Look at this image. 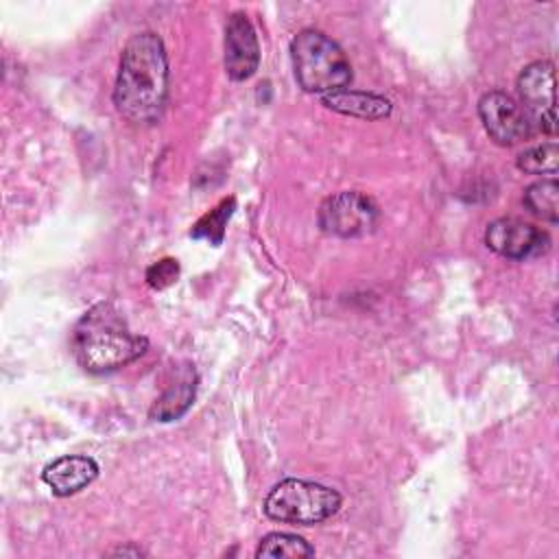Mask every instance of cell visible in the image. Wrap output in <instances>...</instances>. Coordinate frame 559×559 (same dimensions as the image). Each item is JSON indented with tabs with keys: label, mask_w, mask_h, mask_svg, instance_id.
<instances>
[{
	"label": "cell",
	"mask_w": 559,
	"mask_h": 559,
	"mask_svg": "<svg viewBox=\"0 0 559 559\" xmlns=\"http://www.w3.org/2000/svg\"><path fill=\"white\" fill-rule=\"evenodd\" d=\"M168 96V57L157 33L133 35L120 55L114 105L133 124L159 120Z\"/></svg>",
	"instance_id": "cell-1"
},
{
	"label": "cell",
	"mask_w": 559,
	"mask_h": 559,
	"mask_svg": "<svg viewBox=\"0 0 559 559\" xmlns=\"http://www.w3.org/2000/svg\"><path fill=\"white\" fill-rule=\"evenodd\" d=\"M148 341L133 334L109 304H98L76 323L72 352L79 365L92 373H107L140 358Z\"/></svg>",
	"instance_id": "cell-2"
},
{
	"label": "cell",
	"mask_w": 559,
	"mask_h": 559,
	"mask_svg": "<svg viewBox=\"0 0 559 559\" xmlns=\"http://www.w3.org/2000/svg\"><path fill=\"white\" fill-rule=\"evenodd\" d=\"M290 61L299 87L308 94L325 96L352 83V66L343 48L321 31H299L290 41Z\"/></svg>",
	"instance_id": "cell-3"
},
{
	"label": "cell",
	"mask_w": 559,
	"mask_h": 559,
	"mask_svg": "<svg viewBox=\"0 0 559 559\" xmlns=\"http://www.w3.org/2000/svg\"><path fill=\"white\" fill-rule=\"evenodd\" d=\"M338 509L341 493L336 489L301 478H286L277 483L264 500V513L271 520L301 526L325 522Z\"/></svg>",
	"instance_id": "cell-4"
},
{
	"label": "cell",
	"mask_w": 559,
	"mask_h": 559,
	"mask_svg": "<svg viewBox=\"0 0 559 559\" xmlns=\"http://www.w3.org/2000/svg\"><path fill=\"white\" fill-rule=\"evenodd\" d=\"M319 227L338 238L367 236L376 229L380 221L378 205L362 192L345 190L328 197L317 214Z\"/></svg>",
	"instance_id": "cell-5"
},
{
	"label": "cell",
	"mask_w": 559,
	"mask_h": 559,
	"mask_svg": "<svg viewBox=\"0 0 559 559\" xmlns=\"http://www.w3.org/2000/svg\"><path fill=\"white\" fill-rule=\"evenodd\" d=\"M518 92L531 124L548 135H555V66L550 61L528 63L518 76Z\"/></svg>",
	"instance_id": "cell-6"
},
{
	"label": "cell",
	"mask_w": 559,
	"mask_h": 559,
	"mask_svg": "<svg viewBox=\"0 0 559 559\" xmlns=\"http://www.w3.org/2000/svg\"><path fill=\"white\" fill-rule=\"evenodd\" d=\"M478 116L489 138L502 146L518 144L533 133V124L522 105H518L513 96L500 90L480 96Z\"/></svg>",
	"instance_id": "cell-7"
},
{
	"label": "cell",
	"mask_w": 559,
	"mask_h": 559,
	"mask_svg": "<svg viewBox=\"0 0 559 559\" xmlns=\"http://www.w3.org/2000/svg\"><path fill=\"white\" fill-rule=\"evenodd\" d=\"M485 245L509 260H528L548 251L550 236L520 218H496L485 229Z\"/></svg>",
	"instance_id": "cell-8"
},
{
	"label": "cell",
	"mask_w": 559,
	"mask_h": 559,
	"mask_svg": "<svg viewBox=\"0 0 559 559\" xmlns=\"http://www.w3.org/2000/svg\"><path fill=\"white\" fill-rule=\"evenodd\" d=\"M260 66L255 31L245 13H231L225 24V70L229 79L245 81Z\"/></svg>",
	"instance_id": "cell-9"
},
{
	"label": "cell",
	"mask_w": 559,
	"mask_h": 559,
	"mask_svg": "<svg viewBox=\"0 0 559 559\" xmlns=\"http://www.w3.org/2000/svg\"><path fill=\"white\" fill-rule=\"evenodd\" d=\"M98 476V463L85 454H66L48 463L41 472V480L55 496H72L85 489Z\"/></svg>",
	"instance_id": "cell-10"
},
{
	"label": "cell",
	"mask_w": 559,
	"mask_h": 559,
	"mask_svg": "<svg viewBox=\"0 0 559 559\" xmlns=\"http://www.w3.org/2000/svg\"><path fill=\"white\" fill-rule=\"evenodd\" d=\"M321 103L328 109H334L345 116H356V118H367V120H378L386 118L391 114V103L378 94H367V92H352V90H338L332 94L321 96Z\"/></svg>",
	"instance_id": "cell-11"
},
{
	"label": "cell",
	"mask_w": 559,
	"mask_h": 559,
	"mask_svg": "<svg viewBox=\"0 0 559 559\" xmlns=\"http://www.w3.org/2000/svg\"><path fill=\"white\" fill-rule=\"evenodd\" d=\"M197 393V376L194 369H183L181 376L155 400V404L151 406L148 415L155 421H173L179 419L194 400Z\"/></svg>",
	"instance_id": "cell-12"
},
{
	"label": "cell",
	"mask_w": 559,
	"mask_h": 559,
	"mask_svg": "<svg viewBox=\"0 0 559 559\" xmlns=\"http://www.w3.org/2000/svg\"><path fill=\"white\" fill-rule=\"evenodd\" d=\"M524 205L546 223L559 221V183L555 177L539 179L524 190Z\"/></svg>",
	"instance_id": "cell-13"
},
{
	"label": "cell",
	"mask_w": 559,
	"mask_h": 559,
	"mask_svg": "<svg viewBox=\"0 0 559 559\" xmlns=\"http://www.w3.org/2000/svg\"><path fill=\"white\" fill-rule=\"evenodd\" d=\"M314 548L299 535H290V533H269L266 537H262L255 557H269V559H277V557H288V559H299V557H312Z\"/></svg>",
	"instance_id": "cell-14"
},
{
	"label": "cell",
	"mask_w": 559,
	"mask_h": 559,
	"mask_svg": "<svg viewBox=\"0 0 559 559\" xmlns=\"http://www.w3.org/2000/svg\"><path fill=\"white\" fill-rule=\"evenodd\" d=\"M234 207H236V199H234V197L223 199L216 207H212L207 214H203V216L194 223V227L190 229V236H192V238L210 240L212 245H221V242H223V236H225L227 221H229V216L234 214Z\"/></svg>",
	"instance_id": "cell-15"
},
{
	"label": "cell",
	"mask_w": 559,
	"mask_h": 559,
	"mask_svg": "<svg viewBox=\"0 0 559 559\" xmlns=\"http://www.w3.org/2000/svg\"><path fill=\"white\" fill-rule=\"evenodd\" d=\"M518 168L528 175H555L559 168V148L555 142H544L526 148L518 157Z\"/></svg>",
	"instance_id": "cell-16"
},
{
	"label": "cell",
	"mask_w": 559,
	"mask_h": 559,
	"mask_svg": "<svg viewBox=\"0 0 559 559\" xmlns=\"http://www.w3.org/2000/svg\"><path fill=\"white\" fill-rule=\"evenodd\" d=\"M177 277H179V264L175 258H164L146 269V284L157 290L175 284Z\"/></svg>",
	"instance_id": "cell-17"
},
{
	"label": "cell",
	"mask_w": 559,
	"mask_h": 559,
	"mask_svg": "<svg viewBox=\"0 0 559 559\" xmlns=\"http://www.w3.org/2000/svg\"><path fill=\"white\" fill-rule=\"evenodd\" d=\"M111 555H133V557H140L142 552H140L138 548H118V550H114Z\"/></svg>",
	"instance_id": "cell-18"
}]
</instances>
